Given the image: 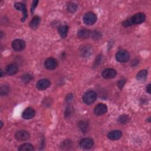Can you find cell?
Returning <instances> with one entry per match:
<instances>
[{"mask_svg": "<svg viewBox=\"0 0 151 151\" xmlns=\"http://www.w3.org/2000/svg\"><path fill=\"white\" fill-rule=\"evenodd\" d=\"M97 95L94 91H89L84 93L83 96V101L86 105H91L97 99Z\"/></svg>", "mask_w": 151, "mask_h": 151, "instance_id": "6da1fadb", "label": "cell"}, {"mask_svg": "<svg viewBox=\"0 0 151 151\" xmlns=\"http://www.w3.org/2000/svg\"><path fill=\"white\" fill-rule=\"evenodd\" d=\"M130 58V54L127 50H121L118 52L116 54V59L120 63H126L129 61Z\"/></svg>", "mask_w": 151, "mask_h": 151, "instance_id": "7a4b0ae2", "label": "cell"}, {"mask_svg": "<svg viewBox=\"0 0 151 151\" xmlns=\"http://www.w3.org/2000/svg\"><path fill=\"white\" fill-rule=\"evenodd\" d=\"M97 21L96 15L92 12H88L86 13L83 16V22L86 25H91L94 24Z\"/></svg>", "mask_w": 151, "mask_h": 151, "instance_id": "3957f363", "label": "cell"}, {"mask_svg": "<svg viewBox=\"0 0 151 151\" xmlns=\"http://www.w3.org/2000/svg\"><path fill=\"white\" fill-rule=\"evenodd\" d=\"M44 66L47 70H54L57 68L58 66V62L55 58L53 57H50L45 60Z\"/></svg>", "mask_w": 151, "mask_h": 151, "instance_id": "277c9868", "label": "cell"}, {"mask_svg": "<svg viewBox=\"0 0 151 151\" xmlns=\"http://www.w3.org/2000/svg\"><path fill=\"white\" fill-rule=\"evenodd\" d=\"M107 107L105 104L99 103L96 106L94 109L93 112L97 116H102L107 112Z\"/></svg>", "mask_w": 151, "mask_h": 151, "instance_id": "5b68a950", "label": "cell"}, {"mask_svg": "<svg viewBox=\"0 0 151 151\" xmlns=\"http://www.w3.org/2000/svg\"><path fill=\"white\" fill-rule=\"evenodd\" d=\"M12 47L16 51H21L26 47V43L21 39H16L12 41Z\"/></svg>", "mask_w": 151, "mask_h": 151, "instance_id": "8992f818", "label": "cell"}, {"mask_svg": "<svg viewBox=\"0 0 151 151\" xmlns=\"http://www.w3.org/2000/svg\"><path fill=\"white\" fill-rule=\"evenodd\" d=\"M30 137L29 133L26 131H19L15 134L16 139L19 141H25L28 140Z\"/></svg>", "mask_w": 151, "mask_h": 151, "instance_id": "52a82bcc", "label": "cell"}, {"mask_svg": "<svg viewBox=\"0 0 151 151\" xmlns=\"http://www.w3.org/2000/svg\"><path fill=\"white\" fill-rule=\"evenodd\" d=\"M51 84L50 80L46 79H43L40 80L36 84V87L39 90H44L48 88Z\"/></svg>", "mask_w": 151, "mask_h": 151, "instance_id": "ba28073f", "label": "cell"}, {"mask_svg": "<svg viewBox=\"0 0 151 151\" xmlns=\"http://www.w3.org/2000/svg\"><path fill=\"white\" fill-rule=\"evenodd\" d=\"M117 74L116 71L113 69H106L102 71V75L103 78L106 79H113L116 77Z\"/></svg>", "mask_w": 151, "mask_h": 151, "instance_id": "9c48e42d", "label": "cell"}, {"mask_svg": "<svg viewBox=\"0 0 151 151\" xmlns=\"http://www.w3.org/2000/svg\"><path fill=\"white\" fill-rule=\"evenodd\" d=\"M131 19L133 24H139L144 22L146 19V16L144 13L139 12L135 14Z\"/></svg>", "mask_w": 151, "mask_h": 151, "instance_id": "30bf717a", "label": "cell"}, {"mask_svg": "<svg viewBox=\"0 0 151 151\" xmlns=\"http://www.w3.org/2000/svg\"><path fill=\"white\" fill-rule=\"evenodd\" d=\"M94 145V142L90 138H84L80 142V146L84 149H90Z\"/></svg>", "mask_w": 151, "mask_h": 151, "instance_id": "8fae6325", "label": "cell"}, {"mask_svg": "<svg viewBox=\"0 0 151 151\" xmlns=\"http://www.w3.org/2000/svg\"><path fill=\"white\" fill-rule=\"evenodd\" d=\"M14 7L17 10L22 12L23 17L21 18L22 21H24L27 17V11L26 5L21 3H17L14 4Z\"/></svg>", "mask_w": 151, "mask_h": 151, "instance_id": "7c38bea8", "label": "cell"}, {"mask_svg": "<svg viewBox=\"0 0 151 151\" xmlns=\"http://www.w3.org/2000/svg\"><path fill=\"white\" fill-rule=\"evenodd\" d=\"M35 112L34 109L31 107H28L24 110L22 114V117L24 119H30L34 117Z\"/></svg>", "mask_w": 151, "mask_h": 151, "instance_id": "4fadbf2b", "label": "cell"}, {"mask_svg": "<svg viewBox=\"0 0 151 151\" xmlns=\"http://www.w3.org/2000/svg\"><path fill=\"white\" fill-rule=\"evenodd\" d=\"M18 71V67L16 64L8 65L5 68V72L9 76L16 74Z\"/></svg>", "mask_w": 151, "mask_h": 151, "instance_id": "5bb4252c", "label": "cell"}, {"mask_svg": "<svg viewBox=\"0 0 151 151\" xmlns=\"http://www.w3.org/2000/svg\"><path fill=\"white\" fill-rule=\"evenodd\" d=\"M122 133L120 131H113L110 132L107 135V137L112 141H116L121 138Z\"/></svg>", "mask_w": 151, "mask_h": 151, "instance_id": "9a60e30c", "label": "cell"}, {"mask_svg": "<svg viewBox=\"0 0 151 151\" xmlns=\"http://www.w3.org/2000/svg\"><path fill=\"white\" fill-rule=\"evenodd\" d=\"M91 33L87 29H81L78 33V36L82 39H87L90 36Z\"/></svg>", "mask_w": 151, "mask_h": 151, "instance_id": "2e32d148", "label": "cell"}, {"mask_svg": "<svg viewBox=\"0 0 151 151\" xmlns=\"http://www.w3.org/2000/svg\"><path fill=\"white\" fill-rule=\"evenodd\" d=\"M34 150L33 145L29 143L24 144L20 146L18 148V150L20 151H32Z\"/></svg>", "mask_w": 151, "mask_h": 151, "instance_id": "e0dca14e", "label": "cell"}, {"mask_svg": "<svg viewBox=\"0 0 151 151\" xmlns=\"http://www.w3.org/2000/svg\"><path fill=\"white\" fill-rule=\"evenodd\" d=\"M40 22V18L38 16H35L34 17L31 21L30 22V26L31 29H35L37 28V27L39 26V25Z\"/></svg>", "mask_w": 151, "mask_h": 151, "instance_id": "ac0fdd59", "label": "cell"}, {"mask_svg": "<svg viewBox=\"0 0 151 151\" xmlns=\"http://www.w3.org/2000/svg\"><path fill=\"white\" fill-rule=\"evenodd\" d=\"M69 27L67 26H61L58 28V33L61 38H65L68 33Z\"/></svg>", "mask_w": 151, "mask_h": 151, "instance_id": "d6986e66", "label": "cell"}, {"mask_svg": "<svg viewBox=\"0 0 151 151\" xmlns=\"http://www.w3.org/2000/svg\"><path fill=\"white\" fill-rule=\"evenodd\" d=\"M148 76V71L143 70L140 71L136 75V78L139 81H145L146 79Z\"/></svg>", "mask_w": 151, "mask_h": 151, "instance_id": "ffe728a7", "label": "cell"}, {"mask_svg": "<svg viewBox=\"0 0 151 151\" xmlns=\"http://www.w3.org/2000/svg\"><path fill=\"white\" fill-rule=\"evenodd\" d=\"M91 53H92L91 47L90 46H84L83 47H82L80 51V53L83 57H87L88 56L90 55Z\"/></svg>", "mask_w": 151, "mask_h": 151, "instance_id": "44dd1931", "label": "cell"}, {"mask_svg": "<svg viewBox=\"0 0 151 151\" xmlns=\"http://www.w3.org/2000/svg\"><path fill=\"white\" fill-rule=\"evenodd\" d=\"M78 8V5L76 3H70L67 5V10L71 13H74L76 11Z\"/></svg>", "mask_w": 151, "mask_h": 151, "instance_id": "7402d4cb", "label": "cell"}, {"mask_svg": "<svg viewBox=\"0 0 151 151\" xmlns=\"http://www.w3.org/2000/svg\"><path fill=\"white\" fill-rule=\"evenodd\" d=\"M33 79L32 76L30 74H24L22 78H21V80L23 83H27L29 82H30Z\"/></svg>", "mask_w": 151, "mask_h": 151, "instance_id": "603a6c76", "label": "cell"}, {"mask_svg": "<svg viewBox=\"0 0 151 151\" xmlns=\"http://www.w3.org/2000/svg\"><path fill=\"white\" fill-rule=\"evenodd\" d=\"M129 118L128 116L126 115H123L122 116H120L119 119H118V121L120 123L122 124H124V123H127L129 122Z\"/></svg>", "mask_w": 151, "mask_h": 151, "instance_id": "cb8c5ba5", "label": "cell"}, {"mask_svg": "<svg viewBox=\"0 0 151 151\" xmlns=\"http://www.w3.org/2000/svg\"><path fill=\"white\" fill-rule=\"evenodd\" d=\"M79 127L80 129L83 131V132H86V129H87L88 124L86 122L84 121H81L79 123Z\"/></svg>", "mask_w": 151, "mask_h": 151, "instance_id": "d4e9b609", "label": "cell"}, {"mask_svg": "<svg viewBox=\"0 0 151 151\" xmlns=\"http://www.w3.org/2000/svg\"><path fill=\"white\" fill-rule=\"evenodd\" d=\"M10 89L7 86H3L1 87V90H0V93L2 96H4L7 95L9 93Z\"/></svg>", "mask_w": 151, "mask_h": 151, "instance_id": "484cf974", "label": "cell"}, {"mask_svg": "<svg viewBox=\"0 0 151 151\" xmlns=\"http://www.w3.org/2000/svg\"><path fill=\"white\" fill-rule=\"evenodd\" d=\"M72 146H73V144H72L71 141H69V140H66V141H64L62 143V144L61 145V146H62L63 148H65V149H66L68 147L70 148Z\"/></svg>", "mask_w": 151, "mask_h": 151, "instance_id": "4316f807", "label": "cell"}, {"mask_svg": "<svg viewBox=\"0 0 151 151\" xmlns=\"http://www.w3.org/2000/svg\"><path fill=\"white\" fill-rule=\"evenodd\" d=\"M133 24L132 21H131V19H129V20H127L124 21V22H122V25L124 26V27H129L131 26H132V25Z\"/></svg>", "mask_w": 151, "mask_h": 151, "instance_id": "83f0119b", "label": "cell"}, {"mask_svg": "<svg viewBox=\"0 0 151 151\" xmlns=\"http://www.w3.org/2000/svg\"><path fill=\"white\" fill-rule=\"evenodd\" d=\"M126 83L125 79H120L118 82V86L120 89H122V88L124 87V84Z\"/></svg>", "mask_w": 151, "mask_h": 151, "instance_id": "f1b7e54d", "label": "cell"}, {"mask_svg": "<svg viewBox=\"0 0 151 151\" xmlns=\"http://www.w3.org/2000/svg\"><path fill=\"white\" fill-rule=\"evenodd\" d=\"M38 3H39V1H37V0H35L33 2L32 4V6H31V13H33L35 8H36Z\"/></svg>", "mask_w": 151, "mask_h": 151, "instance_id": "f546056e", "label": "cell"}, {"mask_svg": "<svg viewBox=\"0 0 151 151\" xmlns=\"http://www.w3.org/2000/svg\"><path fill=\"white\" fill-rule=\"evenodd\" d=\"M146 91L148 93H150V91H151V88H150V84H149L148 85V86L146 87Z\"/></svg>", "mask_w": 151, "mask_h": 151, "instance_id": "4dcf8cb0", "label": "cell"}, {"mask_svg": "<svg viewBox=\"0 0 151 151\" xmlns=\"http://www.w3.org/2000/svg\"><path fill=\"white\" fill-rule=\"evenodd\" d=\"M1 77H3V76H4V74H3V70H1Z\"/></svg>", "mask_w": 151, "mask_h": 151, "instance_id": "1f68e13d", "label": "cell"}, {"mask_svg": "<svg viewBox=\"0 0 151 151\" xmlns=\"http://www.w3.org/2000/svg\"><path fill=\"white\" fill-rule=\"evenodd\" d=\"M1 123V127H0V128H2L3 126V122H1V123Z\"/></svg>", "mask_w": 151, "mask_h": 151, "instance_id": "d6a6232c", "label": "cell"}]
</instances>
